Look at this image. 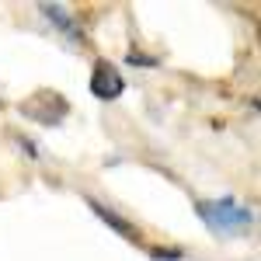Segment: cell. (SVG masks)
I'll return each mask as SVG.
<instances>
[{"mask_svg":"<svg viewBox=\"0 0 261 261\" xmlns=\"http://www.w3.org/2000/svg\"><path fill=\"white\" fill-rule=\"evenodd\" d=\"M91 94L98 101H115L122 98V91H125V77H122V70L115 63L108 60H94V70H91Z\"/></svg>","mask_w":261,"mask_h":261,"instance_id":"cell-3","label":"cell"},{"mask_svg":"<svg viewBox=\"0 0 261 261\" xmlns=\"http://www.w3.org/2000/svg\"><path fill=\"white\" fill-rule=\"evenodd\" d=\"M84 202H87V209H91V213H94L101 223H108V226H112V230H115L119 237H125V241H133V244L140 241V226H136V223H129L125 216H119V213H115L112 205H105V202L91 199V195H87Z\"/></svg>","mask_w":261,"mask_h":261,"instance_id":"cell-4","label":"cell"},{"mask_svg":"<svg viewBox=\"0 0 261 261\" xmlns=\"http://www.w3.org/2000/svg\"><path fill=\"white\" fill-rule=\"evenodd\" d=\"M39 11H42V14H45L49 21H53L60 32H66V35L77 42V45H87V35L81 32V24L73 21V14H70L66 7H60V4H39Z\"/></svg>","mask_w":261,"mask_h":261,"instance_id":"cell-5","label":"cell"},{"mask_svg":"<svg viewBox=\"0 0 261 261\" xmlns=\"http://www.w3.org/2000/svg\"><path fill=\"white\" fill-rule=\"evenodd\" d=\"M21 115L39 125H60L70 115V101L63 98L60 91H35L32 98L21 105Z\"/></svg>","mask_w":261,"mask_h":261,"instance_id":"cell-2","label":"cell"},{"mask_svg":"<svg viewBox=\"0 0 261 261\" xmlns=\"http://www.w3.org/2000/svg\"><path fill=\"white\" fill-rule=\"evenodd\" d=\"M129 63H133V66H157L153 56H143V53H136V49L129 53Z\"/></svg>","mask_w":261,"mask_h":261,"instance_id":"cell-7","label":"cell"},{"mask_svg":"<svg viewBox=\"0 0 261 261\" xmlns=\"http://www.w3.org/2000/svg\"><path fill=\"white\" fill-rule=\"evenodd\" d=\"M150 258L153 261H185L181 247H150Z\"/></svg>","mask_w":261,"mask_h":261,"instance_id":"cell-6","label":"cell"},{"mask_svg":"<svg viewBox=\"0 0 261 261\" xmlns=\"http://www.w3.org/2000/svg\"><path fill=\"white\" fill-rule=\"evenodd\" d=\"M195 213H199V220L213 230V233H220V237H241L251 230V223H254V213L241 205V202L233 199V195H223V199H199L195 202Z\"/></svg>","mask_w":261,"mask_h":261,"instance_id":"cell-1","label":"cell"}]
</instances>
